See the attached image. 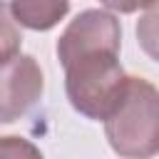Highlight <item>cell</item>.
<instances>
[{
    "mask_svg": "<svg viewBox=\"0 0 159 159\" xmlns=\"http://www.w3.org/2000/svg\"><path fill=\"white\" fill-rule=\"evenodd\" d=\"M119 47H122V25L117 15L99 7H89L82 10L75 20H70L65 32L60 35L57 60L60 65H67L77 55L97 52V50L119 52Z\"/></svg>",
    "mask_w": 159,
    "mask_h": 159,
    "instance_id": "3957f363",
    "label": "cell"
},
{
    "mask_svg": "<svg viewBox=\"0 0 159 159\" xmlns=\"http://www.w3.org/2000/svg\"><path fill=\"white\" fill-rule=\"evenodd\" d=\"M99 2L114 12H122V15H129L137 10H152L157 5V0H99Z\"/></svg>",
    "mask_w": 159,
    "mask_h": 159,
    "instance_id": "ba28073f",
    "label": "cell"
},
{
    "mask_svg": "<svg viewBox=\"0 0 159 159\" xmlns=\"http://www.w3.org/2000/svg\"><path fill=\"white\" fill-rule=\"evenodd\" d=\"M104 137L122 159H152L159 152V92L149 80L127 77L122 99L104 119Z\"/></svg>",
    "mask_w": 159,
    "mask_h": 159,
    "instance_id": "6da1fadb",
    "label": "cell"
},
{
    "mask_svg": "<svg viewBox=\"0 0 159 159\" xmlns=\"http://www.w3.org/2000/svg\"><path fill=\"white\" fill-rule=\"evenodd\" d=\"M20 47H22L20 25L15 22L7 2L0 0V65L12 60L15 55H20Z\"/></svg>",
    "mask_w": 159,
    "mask_h": 159,
    "instance_id": "8992f818",
    "label": "cell"
},
{
    "mask_svg": "<svg viewBox=\"0 0 159 159\" xmlns=\"http://www.w3.org/2000/svg\"><path fill=\"white\" fill-rule=\"evenodd\" d=\"M45 77L32 55H15L0 65V124L17 122L42 97Z\"/></svg>",
    "mask_w": 159,
    "mask_h": 159,
    "instance_id": "277c9868",
    "label": "cell"
},
{
    "mask_svg": "<svg viewBox=\"0 0 159 159\" xmlns=\"http://www.w3.org/2000/svg\"><path fill=\"white\" fill-rule=\"evenodd\" d=\"M0 159H45V157L30 139L7 134L0 137Z\"/></svg>",
    "mask_w": 159,
    "mask_h": 159,
    "instance_id": "52a82bcc",
    "label": "cell"
},
{
    "mask_svg": "<svg viewBox=\"0 0 159 159\" xmlns=\"http://www.w3.org/2000/svg\"><path fill=\"white\" fill-rule=\"evenodd\" d=\"M65 67V92L75 112L87 119H107L124 94L127 77L119 52L97 50L72 57Z\"/></svg>",
    "mask_w": 159,
    "mask_h": 159,
    "instance_id": "7a4b0ae2",
    "label": "cell"
},
{
    "mask_svg": "<svg viewBox=\"0 0 159 159\" xmlns=\"http://www.w3.org/2000/svg\"><path fill=\"white\" fill-rule=\"evenodd\" d=\"M10 12L17 25L47 32L70 12V0H10Z\"/></svg>",
    "mask_w": 159,
    "mask_h": 159,
    "instance_id": "5b68a950",
    "label": "cell"
}]
</instances>
